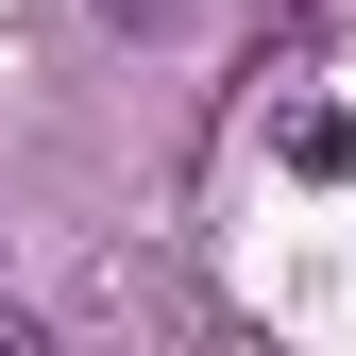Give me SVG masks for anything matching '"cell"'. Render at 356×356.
<instances>
[{
    "instance_id": "1",
    "label": "cell",
    "mask_w": 356,
    "mask_h": 356,
    "mask_svg": "<svg viewBox=\"0 0 356 356\" xmlns=\"http://www.w3.org/2000/svg\"><path fill=\"white\" fill-rule=\"evenodd\" d=\"M272 153L305 170V187H339V170H356V119H339V102H289V119H272Z\"/></svg>"
},
{
    "instance_id": "2",
    "label": "cell",
    "mask_w": 356,
    "mask_h": 356,
    "mask_svg": "<svg viewBox=\"0 0 356 356\" xmlns=\"http://www.w3.org/2000/svg\"><path fill=\"white\" fill-rule=\"evenodd\" d=\"M102 17H119V34H170V17H187V0H102Z\"/></svg>"
},
{
    "instance_id": "3",
    "label": "cell",
    "mask_w": 356,
    "mask_h": 356,
    "mask_svg": "<svg viewBox=\"0 0 356 356\" xmlns=\"http://www.w3.org/2000/svg\"><path fill=\"white\" fill-rule=\"evenodd\" d=\"M0 356H34V323H17V305H0Z\"/></svg>"
}]
</instances>
